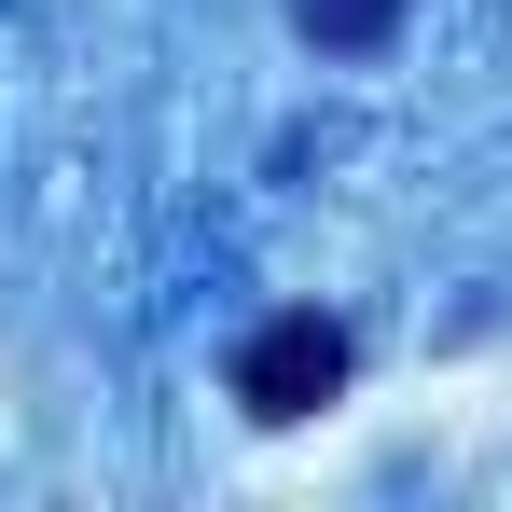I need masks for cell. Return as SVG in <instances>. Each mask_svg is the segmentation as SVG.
Masks as SVG:
<instances>
[{
  "mask_svg": "<svg viewBox=\"0 0 512 512\" xmlns=\"http://www.w3.org/2000/svg\"><path fill=\"white\" fill-rule=\"evenodd\" d=\"M346 360H360V346H346V319L291 305V319H263V333L236 346V402H250L263 429H291V416H319V402L346 388Z\"/></svg>",
  "mask_w": 512,
  "mask_h": 512,
  "instance_id": "6da1fadb",
  "label": "cell"
},
{
  "mask_svg": "<svg viewBox=\"0 0 512 512\" xmlns=\"http://www.w3.org/2000/svg\"><path fill=\"white\" fill-rule=\"evenodd\" d=\"M291 28H305L319 56H374V42L402 28V0H291Z\"/></svg>",
  "mask_w": 512,
  "mask_h": 512,
  "instance_id": "7a4b0ae2",
  "label": "cell"
}]
</instances>
